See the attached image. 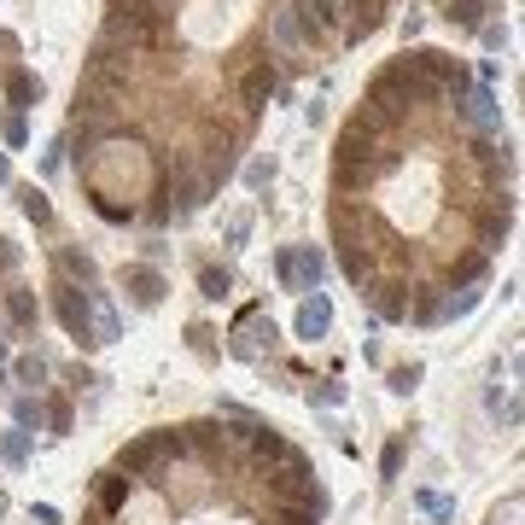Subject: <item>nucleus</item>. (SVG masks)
Instances as JSON below:
<instances>
[{
  "instance_id": "f257e3e1",
  "label": "nucleus",
  "mask_w": 525,
  "mask_h": 525,
  "mask_svg": "<svg viewBox=\"0 0 525 525\" xmlns=\"http://www.w3.org/2000/svg\"><path fill=\"white\" fill-rule=\"evenodd\" d=\"M380 170H391V152H380V134H373L362 117L345 123V129H339V146H333V181H339V193L368 187Z\"/></svg>"
},
{
  "instance_id": "f03ea898",
  "label": "nucleus",
  "mask_w": 525,
  "mask_h": 525,
  "mask_svg": "<svg viewBox=\"0 0 525 525\" xmlns=\"http://www.w3.org/2000/svg\"><path fill=\"white\" fill-rule=\"evenodd\" d=\"M187 456V438L181 427H164V432H146V438H129L117 449V473L123 479H158L164 461H181Z\"/></svg>"
},
{
  "instance_id": "7ed1b4c3",
  "label": "nucleus",
  "mask_w": 525,
  "mask_h": 525,
  "mask_svg": "<svg viewBox=\"0 0 525 525\" xmlns=\"http://www.w3.org/2000/svg\"><path fill=\"white\" fill-rule=\"evenodd\" d=\"M164 18H170V6H152V0H106V41L146 47Z\"/></svg>"
},
{
  "instance_id": "20e7f679",
  "label": "nucleus",
  "mask_w": 525,
  "mask_h": 525,
  "mask_svg": "<svg viewBox=\"0 0 525 525\" xmlns=\"http://www.w3.org/2000/svg\"><path fill=\"white\" fill-rule=\"evenodd\" d=\"M409 106H415V99L403 94V82H397L391 70H380V77L368 82V106H362V123H368L373 134H385L391 123H403V117H409Z\"/></svg>"
},
{
  "instance_id": "39448f33",
  "label": "nucleus",
  "mask_w": 525,
  "mask_h": 525,
  "mask_svg": "<svg viewBox=\"0 0 525 525\" xmlns=\"http://www.w3.org/2000/svg\"><path fill=\"white\" fill-rule=\"evenodd\" d=\"M274 274H281L286 292H321L327 257H321L316 245H281V257H274Z\"/></svg>"
},
{
  "instance_id": "423d86ee",
  "label": "nucleus",
  "mask_w": 525,
  "mask_h": 525,
  "mask_svg": "<svg viewBox=\"0 0 525 525\" xmlns=\"http://www.w3.org/2000/svg\"><path fill=\"white\" fill-rule=\"evenodd\" d=\"M274 321H262V304H252V309H240V321H234V356L240 362H257L262 350H274Z\"/></svg>"
},
{
  "instance_id": "0eeeda50",
  "label": "nucleus",
  "mask_w": 525,
  "mask_h": 525,
  "mask_svg": "<svg viewBox=\"0 0 525 525\" xmlns=\"http://www.w3.org/2000/svg\"><path fill=\"white\" fill-rule=\"evenodd\" d=\"M53 316L65 321V333L77 345H94V333H88V292L70 281H53Z\"/></svg>"
},
{
  "instance_id": "6e6552de",
  "label": "nucleus",
  "mask_w": 525,
  "mask_h": 525,
  "mask_svg": "<svg viewBox=\"0 0 525 525\" xmlns=\"http://www.w3.org/2000/svg\"><path fill=\"white\" fill-rule=\"evenodd\" d=\"M123 292H129L134 309H158L164 304V274L152 262H134V269H123Z\"/></svg>"
},
{
  "instance_id": "1a4fd4ad",
  "label": "nucleus",
  "mask_w": 525,
  "mask_h": 525,
  "mask_svg": "<svg viewBox=\"0 0 525 525\" xmlns=\"http://www.w3.org/2000/svg\"><path fill=\"white\" fill-rule=\"evenodd\" d=\"M88 333H94V345L123 339V321H117V309H111V298L99 292V286H88Z\"/></svg>"
},
{
  "instance_id": "9d476101",
  "label": "nucleus",
  "mask_w": 525,
  "mask_h": 525,
  "mask_svg": "<svg viewBox=\"0 0 525 525\" xmlns=\"http://www.w3.org/2000/svg\"><path fill=\"white\" fill-rule=\"evenodd\" d=\"M327 327H333V304H327L321 292H304V304H298L292 333H298V339H327Z\"/></svg>"
},
{
  "instance_id": "9b49d317",
  "label": "nucleus",
  "mask_w": 525,
  "mask_h": 525,
  "mask_svg": "<svg viewBox=\"0 0 525 525\" xmlns=\"http://www.w3.org/2000/svg\"><path fill=\"white\" fill-rule=\"evenodd\" d=\"M274 88H281V70H274V65H252V70H245V82H240L245 111H262L274 99Z\"/></svg>"
},
{
  "instance_id": "f8f14e48",
  "label": "nucleus",
  "mask_w": 525,
  "mask_h": 525,
  "mask_svg": "<svg viewBox=\"0 0 525 525\" xmlns=\"http://www.w3.org/2000/svg\"><path fill=\"white\" fill-rule=\"evenodd\" d=\"M129 496H134V479H123V473H99V479H94L99 514H123V508H129Z\"/></svg>"
},
{
  "instance_id": "ddd939ff",
  "label": "nucleus",
  "mask_w": 525,
  "mask_h": 525,
  "mask_svg": "<svg viewBox=\"0 0 525 525\" xmlns=\"http://www.w3.org/2000/svg\"><path fill=\"white\" fill-rule=\"evenodd\" d=\"M292 23H298V35H327L339 23V12H333V0H298Z\"/></svg>"
},
{
  "instance_id": "4468645a",
  "label": "nucleus",
  "mask_w": 525,
  "mask_h": 525,
  "mask_svg": "<svg viewBox=\"0 0 525 525\" xmlns=\"http://www.w3.org/2000/svg\"><path fill=\"white\" fill-rule=\"evenodd\" d=\"M508 234H514V205H508V198H502V205H496L491 216L479 222V257L502 252V240H508Z\"/></svg>"
},
{
  "instance_id": "2eb2a0df",
  "label": "nucleus",
  "mask_w": 525,
  "mask_h": 525,
  "mask_svg": "<svg viewBox=\"0 0 525 525\" xmlns=\"http://www.w3.org/2000/svg\"><path fill=\"white\" fill-rule=\"evenodd\" d=\"M245 444H252V467H274V461L292 449V444L281 438V427H262V420L252 427V438H245Z\"/></svg>"
},
{
  "instance_id": "dca6fc26",
  "label": "nucleus",
  "mask_w": 525,
  "mask_h": 525,
  "mask_svg": "<svg viewBox=\"0 0 525 525\" xmlns=\"http://www.w3.org/2000/svg\"><path fill=\"white\" fill-rule=\"evenodd\" d=\"M362 292L373 298V309H380L385 321H409V298H403V286H397V281H368Z\"/></svg>"
},
{
  "instance_id": "f3484780",
  "label": "nucleus",
  "mask_w": 525,
  "mask_h": 525,
  "mask_svg": "<svg viewBox=\"0 0 525 525\" xmlns=\"http://www.w3.org/2000/svg\"><path fill=\"white\" fill-rule=\"evenodd\" d=\"M59 281H70V286H99V262L77 252V245H65L59 252Z\"/></svg>"
},
{
  "instance_id": "a211bd4d",
  "label": "nucleus",
  "mask_w": 525,
  "mask_h": 525,
  "mask_svg": "<svg viewBox=\"0 0 525 525\" xmlns=\"http://www.w3.org/2000/svg\"><path fill=\"white\" fill-rule=\"evenodd\" d=\"M456 111H461L467 123H479V129H496V123H502V111H496V94H491V88H479V94H461Z\"/></svg>"
},
{
  "instance_id": "6ab92c4d",
  "label": "nucleus",
  "mask_w": 525,
  "mask_h": 525,
  "mask_svg": "<svg viewBox=\"0 0 525 525\" xmlns=\"http://www.w3.org/2000/svg\"><path fill=\"white\" fill-rule=\"evenodd\" d=\"M339 269H345L356 286H368V281H373V245H362V240H339Z\"/></svg>"
},
{
  "instance_id": "aec40b11",
  "label": "nucleus",
  "mask_w": 525,
  "mask_h": 525,
  "mask_svg": "<svg viewBox=\"0 0 525 525\" xmlns=\"http://www.w3.org/2000/svg\"><path fill=\"white\" fill-rule=\"evenodd\" d=\"M479 298H484V281H479V286H456L449 298H438V321H461V316H473V309H479Z\"/></svg>"
},
{
  "instance_id": "412c9836",
  "label": "nucleus",
  "mask_w": 525,
  "mask_h": 525,
  "mask_svg": "<svg viewBox=\"0 0 525 525\" xmlns=\"http://www.w3.org/2000/svg\"><path fill=\"white\" fill-rule=\"evenodd\" d=\"M6 321H12L18 333H30L35 321H41V309H35V292H30V286H12V292H6Z\"/></svg>"
},
{
  "instance_id": "4be33fe9",
  "label": "nucleus",
  "mask_w": 525,
  "mask_h": 525,
  "mask_svg": "<svg viewBox=\"0 0 525 525\" xmlns=\"http://www.w3.org/2000/svg\"><path fill=\"white\" fill-rule=\"evenodd\" d=\"M385 23V0H350V35H373Z\"/></svg>"
},
{
  "instance_id": "5701e85b",
  "label": "nucleus",
  "mask_w": 525,
  "mask_h": 525,
  "mask_svg": "<svg viewBox=\"0 0 525 525\" xmlns=\"http://www.w3.org/2000/svg\"><path fill=\"white\" fill-rule=\"evenodd\" d=\"M6 99H12V111L35 106V99H41V77H30V70H12V77H6Z\"/></svg>"
},
{
  "instance_id": "b1692460",
  "label": "nucleus",
  "mask_w": 525,
  "mask_h": 525,
  "mask_svg": "<svg viewBox=\"0 0 525 525\" xmlns=\"http://www.w3.org/2000/svg\"><path fill=\"white\" fill-rule=\"evenodd\" d=\"M18 210L35 222V228H47V222H53V205H47L41 187H18Z\"/></svg>"
},
{
  "instance_id": "393cba45",
  "label": "nucleus",
  "mask_w": 525,
  "mask_h": 525,
  "mask_svg": "<svg viewBox=\"0 0 525 525\" xmlns=\"http://www.w3.org/2000/svg\"><path fill=\"white\" fill-rule=\"evenodd\" d=\"M41 420H47V403H41V397H18V403H12V427H18V432H35V427H41Z\"/></svg>"
},
{
  "instance_id": "a878e982",
  "label": "nucleus",
  "mask_w": 525,
  "mask_h": 525,
  "mask_svg": "<svg viewBox=\"0 0 525 525\" xmlns=\"http://www.w3.org/2000/svg\"><path fill=\"white\" fill-rule=\"evenodd\" d=\"M484 12H491V0H449L444 18H449V23H461V30H479Z\"/></svg>"
},
{
  "instance_id": "bb28decb",
  "label": "nucleus",
  "mask_w": 525,
  "mask_h": 525,
  "mask_svg": "<svg viewBox=\"0 0 525 525\" xmlns=\"http://www.w3.org/2000/svg\"><path fill=\"white\" fill-rule=\"evenodd\" d=\"M0 461H6V467H30V432H0Z\"/></svg>"
},
{
  "instance_id": "cd10ccee",
  "label": "nucleus",
  "mask_w": 525,
  "mask_h": 525,
  "mask_svg": "<svg viewBox=\"0 0 525 525\" xmlns=\"http://www.w3.org/2000/svg\"><path fill=\"white\" fill-rule=\"evenodd\" d=\"M479 281H484V257L479 252H467V257L449 262V286H479Z\"/></svg>"
},
{
  "instance_id": "c85d7f7f",
  "label": "nucleus",
  "mask_w": 525,
  "mask_h": 525,
  "mask_svg": "<svg viewBox=\"0 0 525 525\" xmlns=\"http://www.w3.org/2000/svg\"><path fill=\"white\" fill-rule=\"evenodd\" d=\"M198 292H205L210 304H222V298L234 292V274L228 269H198Z\"/></svg>"
},
{
  "instance_id": "c756f323",
  "label": "nucleus",
  "mask_w": 525,
  "mask_h": 525,
  "mask_svg": "<svg viewBox=\"0 0 525 525\" xmlns=\"http://www.w3.org/2000/svg\"><path fill=\"white\" fill-rule=\"evenodd\" d=\"M420 380H427V368H420V362H403V368H391V373H385V385H391L397 397H409Z\"/></svg>"
},
{
  "instance_id": "7c9ffc66",
  "label": "nucleus",
  "mask_w": 525,
  "mask_h": 525,
  "mask_svg": "<svg viewBox=\"0 0 525 525\" xmlns=\"http://www.w3.org/2000/svg\"><path fill=\"white\" fill-rule=\"evenodd\" d=\"M415 502H420V508H427V514H432V525H449V520H456V496H438V491H420Z\"/></svg>"
},
{
  "instance_id": "2f4dec72",
  "label": "nucleus",
  "mask_w": 525,
  "mask_h": 525,
  "mask_svg": "<svg viewBox=\"0 0 525 525\" xmlns=\"http://www.w3.org/2000/svg\"><path fill=\"white\" fill-rule=\"evenodd\" d=\"M409 316H415L420 327H432L438 321V292H409Z\"/></svg>"
},
{
  "instance_id": "473e14b6",
  "label": "nucleus",
  "mask_w": 525,
  "mask_h": 525,
  "mask_svg": "<svg viewBox=\"0 0 525 525\" xmlns=\"http://www.w3.org/2000/svg\"><path fill=\"white\" fill-rule=\"evenodd\" d=\"M0 134H6V146H30V117H23V111H6Z\"/></svg>"
},
{
  "instance_id": "72a5a7b5",
  "label": "nucleus",
  "mask_w": 525,
  "mask_h": 525,
  "mask_svg": "<svg viewBox=\"0 0 525 525\" xmlns=\"http://www.w3.org/2000/svg\"><path fill=\"white\" fill-rule=\"evenodd\" d=\"M12 373H18V385H41L47 380V362L41 356H18V362H12Z\"/></svg>"
},
{
  "instance_id": "f704fd0d",
  "label": "nucleus",
  "mask_w": 525,
  "mask_h": 525,
  "mask_svg": "<svg viewBox=\"0 0 525 525\" xmlns=\"http://www.w3.org/2000/svg\"><path fill=\"white\" fill-rule=\"evenodd\" d=\"M94 210L106 222H134V205H117V198H106V193H94Z\"/></svg>"
},
{
  "instance_id": "c9c22d12",
  "label": "nucleus",
  "mask_w": 525,
  "mask_h": 525,
  "mask_svg": "<svg viewBox=\"0 0 525 525\" xmlns=\"http://www.w3.org/2000/svg\"><path fill=\"white\" fill-rule=\"evenodd\" d=\"M47 427H53V438L70 432V403H65V397H53V403H47Z\"/></svg>"
},
{
  "instance_id": "e433bc0d",
  "label": "nucleus",
  "mask_w": 525,
  "mask_h": 525,
  "mask_svg": "<svg viewBox=\"0 0 525 525\" xmlns=\"http://www.w3.org/2000/svg\"><path fill=\"white\" fill-rule=\"evenodd\" d=\"M397 467H403V438H391V444H385V456H380V473H385V479H397Z\"/></svg>"
},
{
  "instance_id": "4c0bfd02",
  "label": "nucleus",
  "mask_w": 525,
  "mask_h": 525,
  "mask_svg": "<svg viewBox=\"0 0 525 525\" xmlns=\"http://www.w3.org/2000/svg\"><path fill=\"white\" fill-rule=\"evenodd\" d=\"M269 181H274V164H269V158H257V164L245 170V187H257V193H262Z\"/></svg>"
},
{
  "instance_id": "58836bf2",
  "label": "nucleus",
  "mask_w": 525,
  "mask_h": 525,
  "mask_svg": "<svg viewBox=\"0 0 525 525\" xmlns=\"http://www.w3.org/2000/svg\"><path fill=\"white\" fill-rule=\"evenodd\" d=\"M309 397H316V403H327V409H339V403H345V385H339V380H327V385H316Z\"/></svg>"
},
{
  "instance_id": "ea45409f",
  "label": "nucleus",
  "mask_w": 525,
  "mask_h": 525,
  "mask_svg": "<svg viewBox=\"0 0 525 525\" xmlns=\"http://www.w3.org/2000/svg\"><path fill=\"white\" fill-rule=\"evenodd\" d=\"M274 525H321V514H309V508H281Z\"/></svg>"
},
{
  "instance_id": "a19ab883",
  "label": "nucleus",
  "mask_w": 525,
  "mask_h": 525,
  "mask_svg": "<svg viewBox=\"0 0 525 525\" xmlns=\"http://www.w3.org/2000/svg\"><path fill=\"white\" fill-rule=\"evenodd\" d=\"M187 339H193L198 356H216V345H210V327H187Z\"/></svg>"
},
{
  "instance_id": "79ce46f5",
  "label": "nucleus",
  "mask_w": 525,
  "mask_h": 525,
  "mask_svg": "<svg viewBox=\"0 0 525 525\" xmlns=\"http://www.w3.org/2000/svg\"><path fill=\"white\" fill-rule=\"evenodd\" d=\"M12 269H18V245L0 234V274H12Z\"/></svg>"
},
{
  "instance_id": "37998d69",
  "label": "nucleus",
  "mask_w": 525,
  "mask_h": 525,
  "mask_svg": "<svg viewBox=\"0 0 525 525\" xmlns=\"http://www.w3.org/2000/svg\"><path fill=\"white\" fill-rule=\"evenodd\" d=\"M479 35H484V47H508V30H502V23H479Z\"/></svg>"
},
{
  "instance_id": "c03bdc74",
  "label": "nucleus",
  "mask_w": 525,
  "mask_h": 525,
  "mask_svg": "<svg viewBox=\"0 0 525 525\" xmlns=\"http://www.w3.org/2000/svg\"><path fill=\"white\" fill-rule=\"evenodd\" d=\"M245 234H252V216H234L228 222V245H245Z\"/></svg>"
},
{
  "instance_id": "a18cd8bd",
  "label": "nucleus",
  "mask_w": 525,
  "mask_h": 525,
  "mask_svg": "<svg viewBox=\"0 0 525 525\" xmlns=\"http://www.w3.org/2000/svg\"><path fill=\"white\" fill-rule=\"evenodd\" d=\"M59 164H65V141H53V146H47V158H41V170H47V175H53Z\"/></svg>"
},
{
  "instance_id": "49530a36",
  "label": "nucleus",
  "mask_w": 525,
  "mask_h": 525,
  "mask_svg": "<svg viewBox=\"0 0 525 525\" xmlns=\"http://www.w3.org/2000/svg\"><path fill=\"white\" fill-rule=\"evenodd\" d=\"M30 514H35V525H59V508H47V502H35Z\"/></svg>"
},
{
  "instance_id": "de8ad7c7",
  "label": "nucleus",
  "mask_w": 525,
  "mask_h": 525,
  "mask_svg": "<svg viewBox=\"0 0 525 525\" xmlns=\"http://www.w3.org/2000/svg\"><path fill=\"white\" fill-rule=\"evenodd\" d=\"M12 47H18V41H12V35H6V30H0V53H12Z\"/></svg>"
},
{
  "instance_id": "09e8293b",
  "label": "nucleus",
  "mask_w": 525,
  "mask_h": 525,
  "mask_svg": "<svg viewBox=\"0 0 525 525\" xmlns=\"http://www.w3.org/2000/svg\"><path fill=\"white\" fill-rule=\"evenodd\" d=\"M0 181H12V164H6V152H0Z\"/></svg>"
},
{
  "instance_id": "8fccbe9b",
  "label": "nucleus",
  "mask_w": 525,
  "mask_h": 525,
  "mask_svg": "<svg viewBox=\"0 0 525 525\" xmlns=\"http://www.w3.org/2000/svg\"><path fill=\"white\" fill-rule=\"evenodd\" d=\"M0 362H6V339H0Z\"/></svg>"
},
{
  "instance_id": "3c124183",
  "label": "nucleus",
  "mask_w": 525,
  "mask_h": 525,
  "mask_svg": "<svg viewBox=\"0 0 525 525\" xmlns=\"http://www.w3.org/2000/svg\"><path fill=\"white\" fill-rule=\"evenodd\" d=\"M0 385H6V373H0Z\"/></svg>"
}]
</instances>
